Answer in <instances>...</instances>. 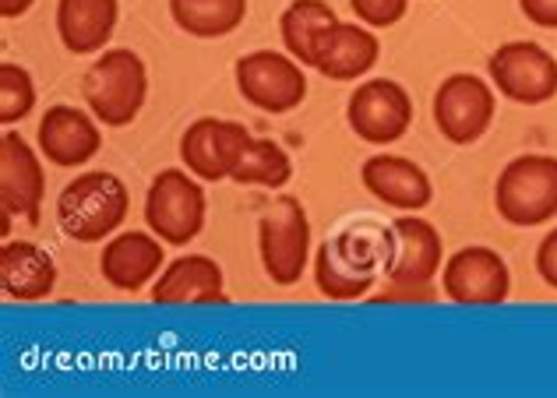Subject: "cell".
Returning <instances> with one entry per match:
<instances>
[{"instance_id": "9c48e42d", "label": "cell", "mask_w": 557, "mask_h": 398, "mask_svg": "<svg viewBox=\"0 0 557 398\" xmlns=\"http://www.w3.org/2000/svg\"><path fill=\"white\" fill-rule=\"evenodd\" d=\"M497 113L494 85L476 75H448L434 92V127L451 145H476Z\"/></svg>"}, {"instance_id": "5b68a950", "label": "cell", "mask_w": 557, "mask_h": 398, "mask_svg": "<svg viewBox=\"0 0 557 398\" xmlns=\"http://www.w3.org/2000/svg\"><path fill=\"white\" fill-rule=\"evenodd\" d=\"M258 254L275 286L300 283L311 261V219L300 198L278 195L265 204L258 219Z\"/></svg>"}, {"instance_id": "cb8c5ba5", "label": "cell", "mask_w": 557, "mask_h": 398, "mask_svg": "<svg viewBox=\"0 0 557 398\" xmlns=\"http://www.w3.org/2000/svg\"><path fill=\"white\" fill-rule=\"evenodd\" d=\"M230 181L247 184V187H269L278 190L293 181V159L283 145H275L272 138H251L244 145V152L233 166Z\"/></svg>"}, {"instance_id": "7a4b0ae2", "label": "cell", "mask_w": 557, "mask_h": 398, "mask_svg": "<svg viewBox=\"0 0 557 398\" xmlns=\"http://www.w3.org/2000/svg\"><path fill=\"white\" fill-rule=\"evenodd\" d=\"M131 212L127 184L110 170H85L57 198V223L75 244H102L121 233Z\"/></svg>"}, {"instance_id": "8992f818", "label": "cell", "mask_w": 557, "mask_h": 398, "mask_svg": "<svg viewBox=\"0 0 557 398\" xmlns=\"http://www.w3.org/2000/svg\"><path fill=\"white\" fill-rule=\"evenodd\" d=\"M209 215V201L190 170H159L145 195V226L166 247H187L198 240Z\"/></svg>"}, {"instance_id": "52a82bcc", "label": "cell", "mask_w": 557, "mask_h": 398, "mask_svg": "<svg viewBox=\"0 0 557 398\" xmlns=\"http://www.w3.org/2000/svg\"><path fill=\"white\" fill-rule=\"evenodd\" d=\"M233 82L247 107L261 113H293L307 99V75L297 57L278 50H255L237 61Z\"/></svg>"}, {"instance_id": "ac0fdd59", "label": "cell", "mask_w": 557, "mask_h": 398, "mask_svg": "<svg viewBox=\"0 0 557 398\" xmlns=\"http://www.w3.org/2000/svg\"><path fill=\"white\" fill-rule=\"evenodd\" d=\"M149 297L163 307L187 303H226V275L223 264L209 254H181L170 261L152 283Z\"/></svg>"}, {"instance_id": "7402d4cb", "label": "cell", "mask_w": 557, "mask_h": 398, "mask_svg": "<svg viewBox=\"0 0 557 398\" xmlns=\"http://www.w3.org/2000/svg\"><path fill=\"white\" fill-rule=\"evenodd\" d=\"M332 25H339L335 8L329 0H293V4L278 14V36L289 57H297L304 67H314L318 47Z\"/></svg>"}, {"instance_id": "30bf717a", "label": "cell", "mask_w": 557, "mask_h": 398, "mask_svg": "<svg viewBox=\"0 0 557 398\" xmlns=\"http://www.w3.org/2000/svg\"><path fill=\"white\" fill-rule=\"evenodd\" d=\"M349 130L368 145H392L403 141L413 127V99L392 78H371L354 88L346 102Z\"/></svg>"}, {"instance_id": "4fadbf2b", "label": "cell", "mask_w": 557, "mask_h": 398, "mask_svg": "<svg viewBox=\"0 0 557 398\" xmlns=\"http://www.w3.org/2000/svg\"><path fill=\"white\" fill-rule=\"evenodd\" d=\"M251 141V130L240 121H223V116H201L181 135V162L205 184L230 181L233 166Z\"/></svg>"}, {"instance_id": "9a60e30c", "label": "cell", "mask_w": 557, "mask_h": 398, "mask_svg": "<svg viewBox=\"0 0 557 398\" xmlns=\"http://www.w3.org/2000/svg\"><path fill=\"white\" fill-rule=\"evenodd\" d=\"M42 198H47V170H42L39 145H28L22 135H0V209L14 219L39 223Z\"/></svg>"}, {"instance_id": "277c9868", "label": "cell", "mask_w": 557, "mask_h": 398, "mask_svg": "<svg viewBox=\"0 0 557 398\" xmlns=\"http://www.w3.org/2000/svg\"><path fill=\"white\" fill-rule=\"evenodd\" d=\"M494 209L516 229L547 226L557 215V159L544 152H530L511 159L497 173Z\"/></svg>"}, {"instance_id": "d4e9b609", "label": "cell", "mask_w": 557, "mask_h": 398, "mask_svg": "<svg viewBox=\"0 0 557 398\" xmlns=\"http://www.w3.org/2000/svg\"><path fill=\"white\" fill-rule=\"evenodd\" d=\"M33 110H36V82H33V75H28L22 64L4 61V64H0V124H4V127L22 124Z\"/></svg>"}, {"instance_id": "f1b7e54d", "label": "cell", "mask_w": 557, "mask_h": 398, "mask_svg": "<svg viewBox=\"0 0 557 398\" xmlns=\"http://www.w3.org/2000/svg\"><path fill=\"white\" fill-rule=\"evenodd\" d=\"M519 11L536 28H557V0H519Z\"/></svg>"}, {"instance_id": "ba28073f", "label": "cell", "mask_w": 557, "mask_h": 398, "mask_svg": "<svg viewBox=\"0 0 557 398\" xmlns=\"http://www.w3.org/2000/svg\"><path fill=\"white\" fill-rule=\"evenodd\" d=\"M491 85L519 107H544L557 96V57L533 39L502 42L487 57Z\"/></svg>"}, {"instance_id": "5bb4252c", "label": "cell", "mask_w": 557, "mask_h": 398, "mask_svg": "<svg viewBox=\"0 0 557 398\" xmlns=\"http://www.w3.org/2000/svg\"><path fill=\"white\" fill-rule=\"evenodd\" d=\"M36 145L42 159L57 170H82L99 156L102 149V130L96 113L67 107V102H57L47 113L39 116L36 127Z\"/></svg>"}, {"instance_id": "4316f807", "label": "cell", "mask_w": 557, "mask_h": 398, "mask_svg": "<svg viewBox=\"0 0 557 398\" xmlns=\"http://www.w3.org/2000/svg\"><path fill=\"white\" fill-rule=\"evenodd\" d=\"M434 300H442L434 283H388L374 297V303H434Z\"/></svg>"}, {"instance_id": "44dd1931", "label": "cell", "mask_w": 557, "mask_h": 398, "mask_svg": "<svg viewBox=\"0 0 557 398\" xmlns=\"http://www.w3.org/2000/svg\"><path fill=\"white\" fill-rule=\"evenodd\" d=\"M377 57H381V39L374 36V28L357 22H339L321 39L314 71L325 75L329 82H357L377 64Z\"/></svg>"}, {"instance_id": "ffe728a7", "label": "cell", "mask_w": 557, "mask_h": 398, "mask_svg": "<svg viewBox=\"0 0 557 398\" xmlns=\"http://www.w3.org/2000/svg\"><path fill=\"white\" fill-rule=\"evenodd\" d=\"M116 18H121V0H57V36L75 57L107 50Z\"/></svg>"}, {"instance_id": "484cf974", "label": "cell", "mask_w": 557, "mask_h": 398, "mask_svg": "<svg viewBox=\"0 0 557 398\" xmlns=\"http://www.w3.org/2000/svg\"><path fill=\"white\" fill-rule=\"evenodd\" d=\"M354 8L357 22L368 25V28H392L406 18L409 11V0H349Z\"/></svg>"}, {"instance_id": "8fae6325", "label": "cell", "mask_w": 557, "mask_h": 398, "mask_svg": "<svg viewBox=\"0 0 557 398\" xmlns=\"http://www.w3.org/2000/svg\"><path fill=\"white\" fill-rule=\"evenodd\" d=\"M442 293L459 307H502L511 297L508 261L491 247H462L442 264Z\"/></svg>"}, {"instance_id": "3957f363", "label": "cell", "mask_w": 557, "mask_h": 398, "mask_svg": "<svg viewBox=\"0 0 557 398\" xmlns=\"http://www.w3.org/2000/svg\"><path fill=\"white\" fill-rule=\"evenodd\" d=\"M82 99L102 127H127L149 99V67L135 50H102L82 75Z\"/></svg>"}, {"instance_id": "f546056e", "label": "cell", "mask_w": 557, "mask_h": 398, "mask_svg": "<svg viewBox=\"0 0 557 398\" xmlns=\"http://www.w3.org/2000/svg\"><path fill=\"white\" fill-rule=\"evenodd\" d=\"M33 4L36 0H0V14L11 22V18H22V14H28L33 11Z\"/></svg>"}, {"instance_id": "603a6c76", "label": "cell", "mask_w": 557, "mask_h": 398, "mask_svg": "<svg viewBox=\"0 0 557 398\" xmlns=\"http://www.w3.org/2000/svg\"><path fill=\"white\" fill-rule=\"evenodd\" d=\"M170 18L195 39H223L247 18V0H170Z\"/></svg>"}, {"instance_id": "2e32d148", "label": "cell", "mask_w": 557, "mask_h": 398, "mask_svg": "<svg viewBox=\"0 0 557 398\" xmlns=\"http://www.w3.org/2000/svg\"><path fill=\"white\" fill-rule=\"evenodd\" d=\"M166 269V244L152 229H124L102 244L99 272L121 293H141Z\"/></svg>"}, {"instance_id": "7c38bea8", "label": "cell", "mask_w": 557, "mask_h": 398, "mask_svg": "<svg viewBox=\"0 0 557 398\" xmlns=\"http://www.w3.org/2000/svg\"><path fill=\"white\" fill-rule=\"evenodd\" d=\"M442 233L417 212H403L388 226L385 240V283H434L442 272Z\"/></svg>"}, {"instance_id": "6da1fadb", "label": "cell", "mask_w": 557, "mask_h": 398, "mask_svg": "<svg viewBox=\"0 0 557 398\" xmlns=\"http://www.w3.org/2000/svg\"><path fill=\"white\" fill-rule=\"evenodd\" d=\"M388 226H346L314 250V286L332 303L368 300L377 275L385 272Z\"/></svg>"}, {"instance_id": "83f0119b", "label": "cell", "mask_w": 557, "mask_h": 398, "mask_svg": "<svg viewBox=\"0 0 557 398\" xmlns=\"http://www.w3.org/2000/svg\"><path fill=\"white\" fill-rule=\"evenodd\" d=\"M536 275L544 278L550 289H557V226L536 247Z\"/></svg>"}, {"instance_id": "d6986e66", "label": "cell", "mask_w": 557, "mask_h": 398, "mask_svg": "<svg viewBox=\"0 0 557 398\" xmlns=\"http://www.w3.org/2000/svg\"><path fill=\"white\" fill-rule=\"evenodd\" d=\"M0 289L14 303H39L57 289V261L33 240H4L0 247Z\"/></svg>"}, {"instance_id": "e0dca14e", "label": "cell", "mask_w": 557, "mask_h": 398, "mask_svg": "<svg viewBox=\"0 0 557 398\" xmlns=\"http://www.w3.org/2000/svg\"><path fill=\"white\" fill-rule=\"evenodd\" d=\"M360 184L371 198H377L395 212H423L434 201L431 176L406 156H371L360 166Z\"/></svg>"}]
</instances>
